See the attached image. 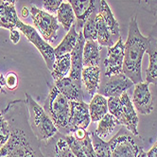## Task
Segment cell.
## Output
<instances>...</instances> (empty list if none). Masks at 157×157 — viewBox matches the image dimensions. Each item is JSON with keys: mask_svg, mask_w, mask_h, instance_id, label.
<instances>
[{"mask_svg": "<svg viewBox=\"0 0 157 157\" xmlns=\"http://www.w3.org/2000/svg\"><path fill=\"white\" fill-rule=\"evenodd\" d=\"M98 13H93L87 18L82 27V34L85 40L97 41V29H96V16Z\"/></svg>", "mask_w": 157, "mask_h": 157, "instance_id": "obj_29", "label": "cell"}, {"mask_svg": "<svg viewBox=\"0 0 157 157\" xmlns=\"http://www.w3.org/2000/svg\"><path fill=\"white\" fill-rule=\"evenodd\" d=\"M10 41H12L14 44H18L19 40H20V32H19V29H13L10 30Z\"/></svg>", "mask_w": 157, "mask_h": 157, "instance_id": "obj_35", "label": "cell"}, {"mask_svg": "<svg viewBox=\"0 0 157 157\" xmlns=\"http://www.w3.org/2000/svg\"><path fill=\"white\" fill-rule=\"evenodd\" d=\"M4 87H6V85H5V76H3V74L0 73V91L4 92Z\"/></svg>", "mask_w": 157, "mask_h": 157, "instance_id": "obj_37", "label": "cell"}, {"mask_svg": "<svg viewBox=\"0 0 157 157\" xmlns=\"http://www.w3.org/2000/svg\"><path fill=\"white\" fill-rule=\"evenodd\" d=\"M132 102L141 115H150L153 111V98L148 82H142L134 84Z\"/></svg>", "mask_w": 157, "mask_h": 157, "instance_id": "obj_10", "label": "cell"}, {"mask_svg": "<svg viewBox=\"0 0 157 157\" xmlns=\"http://www.w3.org/2000/svg\"><path fill=\"white\" fill-rule=\"evenodd\" d=\"M99 66H89L83 67L82 72V81L83 82L88 94L94 97L99 87Z\"/></svg>", "mask_w": 157, "mask_h": 157, "instance_id": "obj_17", "label": "cell"}, {"mask_svg": "<svg viewBox=\"0 0 157 157\" xmlns=\"http://www.w3.org/2000/svg\"><path fill=\"white\" fill-rule=\"evenodd\" d=\"M2 2H6V3H10V4H15L16 0H0Z\"/></svg>", "mask_w": 157, "mask_h": 157, "instance_id": "obj_40", "label": "cell"}, {"mask_svg": "<svg viewBox=\"0 0 157 157\" xmlns=\"http://www.w3.org/2000/svg\"><path fill=\"white\" fill-rule=\"evenodd\" d=\"M85 44V39L83 37L82 31L78 32V39L76 44L75 48L71 51V71L69 78L72 80L82 82V72L83 69V58H82V52L83 47Z\"/></svg>", "mask_w": 157, "mask_h": 157, "instance_id": "obj_14", "label": "cell"}, {"mask_svg": "<svg viewBox=\"0 0 157 157\" xmlns=\"http://www.w3.org/2000/svg\"><path fill=\"white\" fill-rule=\"evenodd\" d=\"M70 126L72 132L78 128L87 129L91 122L90 114H89V105L84 101H70Z\"/></svg>", "mask_w": 157, "mask_h": 157, "instance_id": "obj_13", "label": "cell"}, {"mask_svg": "<svg viewBox=\"0 0 157 157\" xmlns=\"http://www.w3.org/2000/svg\"><path fill=\"white\" fill-rule=\"evenodd\" d=\"M48 146L50 148L49 157H77L61 132H58L48 140Z\"/></svg>", "mask_w": 157, "mask_h": 157, "instance_id": "obj_16", "label": "cell"}, {"mask_svg": "<svg viewBox=\"0 0 157 157\" xmlns=\"http://www.w3.org/2000/svg\"><path fill=\"white\" fill-rule=\"evenodd\" d=\"M137 157H147V153H146V152L141 149V151H140V152H139V154H138Z\"/></svg>", "mask_w": 157, "mask_h": 157, "instance_id": "obj_39", "label": "cell"}, {"mask_svg": "<svg viewBox=\"0 0 157 157\" xmlns=\"http://www.w3.org/2000/svg\"><path fill=\"white\" fill-rule=\"evenodd\" d=\"M150 44L148 37L142 35L139 30L136 15L131 18L127 41L124 44L123 73L134 83L142 82V59Z\"/></svg>", "mask_w": 157, "mask_h": 157, "instance_id": "obj_1", "label": "cell"}, {"mask_svg": "<svg viewBox=\"0 0 157 157\" xmlns=\"http://www.w3.org/2000/svg\"><path fill=\"white\" fill-rule=\"evenodd\" d=\"M134 83L124 73H120L116 76L109 77L104 84L98 87V92L105 98L120 97Z\"/></svg>", "mask_w": 157, "mask_h": 157, "instance_id": "obj_9", "label": "cell"}, {"mask_svg": "<svg viewBox=\"0 0 157 157\" xmlns=\"http://www.w3.org/2000/svg\"><path fill=\"white\" fill-rule=\"evenodd\" d=\"M29 14H30V10H29V9L26 8V7H24L23 9H22V10H21V15H22V17L27 18Z\"/></svg>", "mask_w": 157, "mask_h": 157, "instance_id": "obj_38", "label": "cell"}, {"mask_svg": "<svg viewBox=\"0 0 157 157\" xmlns=\"http://www.w3.org/2000/svg\"><path fill=\"white\" fill-rule=\"evenodd\" d=\"M57 20L59 23L63 25V29L66 31H68L71 29L72 25H74L76 21V15L72 6L69 3H62L57 10Z\"/></svg>", "mask_w": 157, "mask_h": 157, "instance_id": "obj_26", "label": "cell"}, {"mask_svg": "<svg viewBox=\"0 0 157 157\" xmlns=\"http://www.w3.org/2000/svg\"><path fill=\"white\" fill-rule=\"evenodd\" d=\"M71 71V55L65 54L62 57L56 59L55 64L53 66V70L51 71L52 78L56 81L66 77V75Z\"/></svg>", "mask_w": 157, "mask_h": 157, "instance_id": "obj_25", "label": "cell"}, {"mask_svg": "<svg viewBox=\"0 0 157 157\" xmlns=\"http://www.w3.org/2000/svg\"><path fill=\"white\" fill-rule=\"evenodd\" d=\"M100 48L98 41L85 40L83 47L82 58H83V66H98L100 61Z\"/></svg>", "mask_w": 157, "mask_h": 157, "instance_id": "obj_22", "label": "cell"}, {"mask_svg": "<svg viewBox=\"0 0 157 157\" xmlns=\"http://www.w3.org/2000/svg\"><path fill=\"white\" fill-rule=\"evenodd\" d=\"M108 113V99L99 94L94 95L89 104V114H90L91 121L98 122Z\"/></svg>", "mask_w": 157, "mask_h": 157, "instance_id": "obj_19", "label": "cell"}, {"mask_svg": "<svg viewBox=\"0 0 157 157\" xmlns=\"http://www.w3.org/2000/svg\"><path fill=\"white\" fill-rule=\"evenodd\" d=\"M16 29H18L19 31L23 33L31 44H34V47L38 49V51L43 56L48 70L52 71L56 61L54 48L47 41H44L43 39V37L40 35V33L36 30L35 28L23 23L20 19L18 20L16 24Z\"/></svg>", "mask_w": 157, "mask_h": 157, "instance_id": "obj_5", "label": "cell"}, {"mask_svg": "<svg viewBox=\"0 0 157 157\" xmlns=\"http://www.w3.org/2000/svg\"><path fill=\"white\" fill-rule=\"evenodd\" d=\"M10 132H12V128H10V122L6 118L3 112H0V148L3 147L9 140Z\"/></svg>", "mask_w": 157, "mask_h": 157, "instance_id": "obj_30", "label": "cell"}, {"mask_svg": "<svg viewBox=\"0 0 157 157\" xmlns=\"http://www.w3.org/2000/svg\"><path fill=\"white\" fill-rule=\"evenodd\" d=\"M55 86L70 101H83L82 82H76L69 77H65L55 82Z\"/></svg>", "mask_w": 157, "mask_h": 157, "instance_id": "obj_15", "label": "cell"}, {"mask_svg": "<svg viewBox=\"0 0 157 157\" xmlns=\"http://www.w3.org/2000/svg\"><path fill=\"white\" fill-rule=\"evenodd\" d=\"M120 99L122 102V117L119 125L125 126L126 129L133 136H138L139 133L137 131V126L139 124V118L136 112V108L126 92L120 96Z\"/></svg>", "mask_w": 157, "mask_h": 157, "instance_id": "obj_11", "label": "cell"}, {"mask_svg": "<svg viewBox=\"0 0 157 157\" xmlns=\"http://www.w3.org/2000/svg\"><path fill=\"white\" fill-rule=\"evenodd\" d=\"M19 18L14 4L0 1V26L9 30L16 29Z\"/></svg>", "mask_w": 157, "mask_h": 157, "instance_id": "obj_18", "label": "cell"}, {"mask_svg": "<svg viewBox=\"0 0 157 157\" xmlns=\"http://www.w3.org/2000/svg\"><path fill=\"white\" fill-rule=\"evenodd\" d=\"M0 28H1V26H0Z\"/></svg>", "mask_w": 157, "mask_h": 157, "instance_id": "obj_43", "label": "cell"}, {"mask_svg": "<svg viewBox=\"0 0 157 157\" xmlns=\"http://www.w3.org/2000/svg\"><path fill=\"white\" fill-rule=\"evenodd\" d=\"M96 29H97V41L99 46L111 48L114 46V39L111 32L106 26L104 20L98 13L96 16Z\"/></svg>", "mask_w": 157, "mask_h": 157, "instance_id": "obj_23", "label": "cell"}, {"mask_svg": "<svg viewBox=\"0 0 157 157\" xmlns=\"http://www.w3.org/2000/svg\"><path fill=\"white\" fill-rule=\"evenodd\" d=\"M10 125L12 128L10 136L7 143L0 148V157H46L31 128L25 129L15 124L14 119Z\"/></svg>", "mask_w": 157, "mask_h": 157, "instance_id": "obj_2", "label": "cell"}, {"mask_svg": "<svg viewBox=\"0 0 157 157\" xmlns=\"http://www.w3.org/2000/svg\"><path fill=\"white\" fill-rule=\"evenodd\" d=\"M5 85L10 91H13L18 87V76L15 72H8L5 76Z\"/></svg>", "mask_w": 157, "mask_h": 157, "instance_id": "obj_32", "label": "cell"}, {"mask_svg": "<svg viewBox=\"0 0 157 157\" xmlns=\"http://www.w3.org/2000/svg\"><path fill=\"white\" fill-rule=\"evenodd\" d=\"M146 52L149 54L150 60L149 66L146 70V82L157 84V47L150 41L149 48Z\"/></svg>", "mask_w": 157, "mask_h": 157, "instance_id": "obj_24", "label": "cell"}, {"mask_svg": "<svg viewBox=\"0 0 157 157\" xmlns=\"http://www.w3.org/2000/svg\"><path fill=\"white\" fill-rule=\"evenodd\" d=\"M155 16H156V21H155V24L153 25L151 30V33L149 35V40L153 43L155 46L157 47V10H155Z\"/></svg>", "mask_w": 157, "mask_h": 157, "instance_id": "obj_34", "label": "cell"}, {"mask_svg": "<svg viewBox=\"0 0 157 157\" xmlns=\"http://www.w3.org/2000/svg\"><path fill=\"white\" fill-rule=\"evenodd\" d=\"M147 157H157V142L152 146L151 149L147 152Z\"/></svg>", "mask_w": 157, "mask_h": 157, "instance_id": "obj_36", "label": "cell"}, {"mask_svg": "<svg viewBox=\"0 0 157 157\" xmlns=\"http://www.w3.org/2000/svg\"><path fill=\"white\" fill-rule=\"evenodd\" d=\"M93 148L97 157H111V150L109 142H105L101 137H99L95 132H90Z\"/></svg>", "mask_w": 157, "mask_h": 157, "instance_id": "obj_28", "label": "cell"}, {"mask_svg": "<svg viewBox=\"0 0 157 157\" xmlns=\"http://www.w3.org/2000/svg\"><path fill=\"white\" fill-rule=\"evenodd\" d=\"M108 110L109 113L117 118L119 125L122 117V102L120 97H111L108 98Z\"/></svg>", "mask_w": 157, "mask_h": 157, "instance_id": "obj_31", "label": "cell"}, {"mask_svg": "<svg viewBox=\"0 0 157 157\" xmlns=\"http://www.w3.org/2000/svg\"><path fill=\"white\" fill-rule=\"evenodd\" d=\"M123 61H124V43L119 37L113 47L108 48L107 58L104 60L105 76L112 77L123 73Z\"/></svg>", "mask_w": 157, "mask_h": 157, "instance_id": "obj_8", "label": "cell"}, {"mask_svg": "<svg viewBox=\"0 0 157 157\" xmlns=\"http://www.w3.org/2000/svg\"><path fill=\"white\" fill-rule=\"evenodd\" d=\"M117 125H118L117 118L113 115L108 113L98 122V127L95 132L99 137L104 138L114 131Z\"/></svg>", "mask_w": 157, "mask_h": 157, "instance_id": "obj_27", "label": "cell"}, {"mask_svg": "<svg viewBox=\"0 0 157 157\" xmlns=\"http://www.w3.org/2000/svg\"><path fill=\"white\" fill-rule=\"evenodd\" d=\"M111 157H137L141 149L124 129L109 141Z\"/></svg>", "mask_w": 157, "mask_h": 157, "instance_id": "obj_7", "label": "cell"}, {"mask_svg": "<svg viewBox=\"0 0 157 157\" xmlns=\"http://www.w3.org/2000/svg\"><path fill=\"white\" fill-rule=\"evenodd\" d=\"M30 15L36 30L44 41L53 43L57 39V31L59 29V22L57 18L35 6L30 8Z\"/></svg>", "mask_w": 157, "mask_h": 157, "instance_id": "obj_6", "label": "cell"}, {"mask_svg": "<svg viewBox=\"0 0 157 157\" xmlns=\"http://www.w3.org/2000/svg\"><path fill=\"white\" fill-rule=\"evenodd\" d=\"M76 15L77 25L82 28L87 18L93 13H98L100 0H67Z\"/></svg>", "mask_w": 157, "mask_h": 157, "instance_id": "obj_12", "label": "cell"}, {"mask_svg": "<svg viewBox=\"0 0 157 157\" xmlns=\"http://www.w3.org/2000/svg\"><path fill=\"white\" fill-rule=\"evenodd\" d=\"M26 105L29 113V123L39 141L49 140L59 132L46 110L41 107L29 93H26Z\"/></svg>", "mask_w": 157, "mask_h": 157, "instance_id": "obj_4", "label": "cell"}, {"mask_svg": "<svg viewBox=\"0 0 157 157\" xmlns=\"http://www.w3.org/2000/svg\"><path fill=\"white\" fill-rule=\"evenodd\" d=\"M140 1H141V0H139V2H140Z\"/></svg>", "mask_w": 157, "mask_h": 157, "instance_id": "obj_42", "label": "cell"}, {"mask_svg": "<svg viewBox=\"0 0 157 157\" xmlns=\"http://www.w3.org/2000/svg\"><path fill=\"white\" fill-rule=\"evenodd\" d=\"M154 1H157V0H146V2H149V4H151Z\"/></svg>", "mask_w": 157, "mask_h": 157, "instance_id": "obj_41", "label": "cell"}, {"mask_svg": "<svg viewBox=\"0 0 157 157\" xmlns=\"http://www.w3.org/2000/svg\"><path fill=\"white\" fill-rule=\"evenodd\" d=\"M78 39V33L76 30V25H72L71 29L67 31L66 35L63 39V41L58 44L56 48H54L55 57L58 59L65 54H69L75 48L76 44Z\"/></svg>", "mask_w": 157, "mask_h": 157, "instance_id": "obj_20", "label": "cell"}, {"mask_svg": "<svg viewBox=\"0 0 157 157\" xmlns=\"http://www.w3.org/2000/svg\"><path fill=\"white\" fill-rule=\"evenodd\" d=\"M98 13L100 14V16H101L102 19L104 20L106 26L108 27V29L111 32L113 39H114V37L119 38V34H120L119 24L117 21V19L115 18L113 12H112V10L110 9L108 3L105 1V0H100Z\"/></svg>", "mask_w": 157, "mask_h": 157, "instance_id": "obj_21", "label": "cell"}, {"mask_svg": "<svg viewBox=\"0 0 157 157\" xmlns=\"http://www.w3.org/2000/svg\"><path fill=\"white\" fill-rule=\"evenodd\" d=\"M44 109L52 119L59 132L62 134L71 133L70 100L67 99L55 85L50 88L48 96L44 101Z\"/></svg>", "mask_w": 157, "mask_h": 157, "instance_id": "obj_3", "label": "cell"}, {"mask_svg": "<svg viewBox=\"0 0 157 157\" xmlns=\"http://www.w3.org/2000/svg\"><path fill=\"white\" fill-rule=\"evenodd\" d=\"M63 2V0H43V6L46 10L50 13H57Z\"/></svg>", "mask_w": 157, "mask_h": 157, "instance_id": "obj_33", "label": "cell"}]
</instances>
